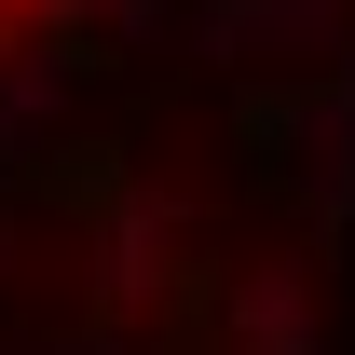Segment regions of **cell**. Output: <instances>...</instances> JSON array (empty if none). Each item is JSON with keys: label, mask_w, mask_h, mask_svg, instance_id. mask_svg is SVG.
Masks as SVG:
<instances>
[{"label": "cell", "mask_w": 355, "mask_h": 355, "mask_svg": "<svg viewBox=\"0 0 355 355\" xmlns=\"http://www.w3.org/2000/svg\"><path fill=\"white\" fill-rule=\"evenodd\" d=\"M0 14H55V0H0Z\"/></svg>", "instance_id": "obj_3"}, {"label": "cell", "mask_w": 355, "mask_h": 355, "mask_svg": "<svg viewBox=\"0 0 355 355\" xmlns=\"http://www.w3.org/2000/svg\"><path fill=\"white\" fill-rule=\"evenodd\" d=\"M246 355H314V328H301V287H246Z\"/></svg>", "instance_id": "obj_2"}, {"label": "cell", "mask_w": 355, "mask_h": 355, "mask_svg": "<svg viewBox=\"0 0 355 355\" xmlns=\"http://www.w3.org/2000/svg\"><path fill=\"white\" fill-rule=\"evenodd\" d=\"M164 246H178V205H123V232H110V301H150V287H164V273H150Z\"/></svg>", "instance_id": "obj_1"}]
</instances>
